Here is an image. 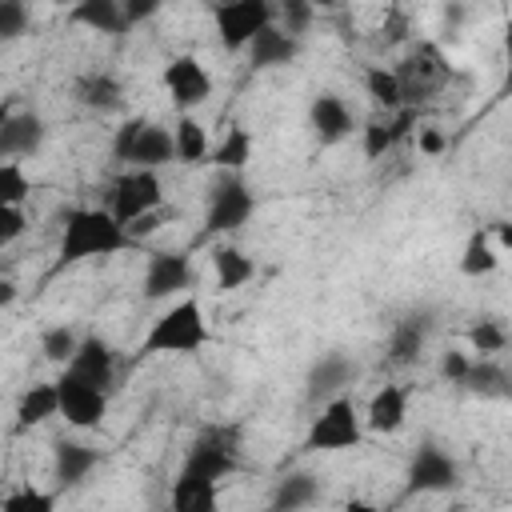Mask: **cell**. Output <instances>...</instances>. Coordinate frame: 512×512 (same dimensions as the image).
Here are the masks:
<instances>
[{"label":"cell","mask_w":512,"mask_h":512,"mask_svg":"<svg viewBox=\"0 0 512 512\" xmlns=\"http://www.w3.org/2000/svg\"><path fill=\"white\" fill-rule=\"evenodd\" d=\"M96 464H100V452L96 448H88L80 440H56V456H52L56 488H76Z\"/></svg>","instance_id":"obj_22"},{"label":"cell","mask_w":512,"mask_h":512,"mask_svg":"<svg viewBox=\"0 0 512 512\" xmlns=\"http://www.w3.org/2000/svg\"><path fill=\"white\" fill-rule=\"evenodd\" d=\"M392 72H396V84H400V104H420V100H428V96H436L444 88L448 60H444V52L432 40H424Z\"/></svg>","instance_id":"obj_5"},{"label":"cell","mask_w":512,"mask_h":512,"mask_svg":"<svg viewBox=\"0 0 512 512\" xmlns=\"http://www.w3.org/2000/svg\"><path fill=\"white\" fill-rule=\"evenodd\" d=\"M164 204V184H160V172H144V168H128L112 180V192H108V212L116 224H132L148 212H156Z\"/></svg>","instance_id":"obj_6"},{"label":"cell","mask_w":512,"mask_h":512,"mask_svg":"<svg viewBox=\"0 0 512 512\" xmlns=\"http://www.w3.org/2000/svg\"><path fill=\"white\" fill-rule=\"evenodd\" d=\"M312 16H316V12H312V4H304V0H288V4L280 8V20H284L280 28H284L288 36H296V40H300V36H304V28L312 24Z\"/></svg>","instance_id":"obj_39"},{"label":"cell","mask_w":512,"mask_h":512,"mask_svg":"<svg viewBox=\"0 0 512 512\" xmlns=\"http://www.w3.org/2000/svg\"><path fill=\"white\" fill-rule=\"evenodd\" d=\"M28 192H32L28 172L16 160H0V208H24Z\"/></svg>","instance_id":"obj_35"},{"label":"cell","mask_w":512,"mask_h":512,"mask_svg":"<svg viewBox=\"0 0 512 512\" xmlns=\"http://www.w3.org/2000/svg\"><path fill=\"white\" fill-rule=\"evenodd\" d=\"M252 160V132L244 124H228V132L220 136V144L208 152V164H216L220 172H232L240 176Z\"/></svg>","instance_id":"obj_26"},{"label":"cell","mask_w":512,"mask_h":512,"mask_svg":"<svg viewBox=\"0 0 512 512\" xmlns=\"http://www.w3.org/2000/svg\"><path fill=\"white\" fill-rule=\"evenodd\" d=\"M360 420H364V428L376 432V436L400 432L404 420H408V388H404V384H384V388H376L372 400H368V412H364Z\"/></svg>","instance_id":"obj_16"},{"label":"cell","mask_w":512,"mask_h":512,"mask_svg":"<svg viewBox=\"0 0 512 512\" xmlns=\"http://www.w3.org/2000/svg\"><path fill=\"white\" fill-rule=\"evenodd\" d=\"M460 388H468L472 396H484V400H500V396H508V372L496 360H480L476 356L468 376L460 380Z\"/></svg>","instance_id":"obj_30"},{"label":"cell","mask_w":512,"mask_h":512,"mask_svg":"<svg viewBox=\"0 0 512 512\" xmlns=\"http://www.w3.org/2000/svg\"><path fill=\"white\" fill-rule=\"evenodd\" d=\"M364 88H368V96H372L376 104H384V108H404V104H400V84H396V72H392V68L368 64V68H364Z\"/></svg>","instance_id":"obj_36"},{"label":"cell","mask_w":512,"mask_h":512,"mask_svg":"<svg viewBox=\"0 0 512 512\" xmlns=\"http://www.w3.org/2000/svg\"><path fill=\"white\" fill-rule=\"evenodd\" d=\"M48 128H44V116L40 112H12L0 128V160H20V156H36L40 144H44Z\"/></svg>","instance_id":"obj_15"},{"label":"cell","mask_w":512,"mask_h":512,"mask_svg":"<svg viewBox=\"0 0 512 512\" xmlns=\"http://www.w3.org/2000/svg\"><path fill=\"white\" fill-rule=\"evenodd\" d=\"M68 20L88 28V32H104V36H116L120 28H128L120 0H76L68 8Z\"/></svg>","instance_id":"obj_24"},{"label":"cell","mask_w":512,"mask_h":512,"mask_svg":"<svg viewBox=\"0 0 512 512\" xmlns=\"http://www.w3.org/2000/svg\"><path fill=\"white\" fill-rule=\"evenodd\" d=\"M28 232V212L24 208H0V248L20 240Z\"/></svg>","instance_id":"obj_40"},{"label":"cell","mask_w":512,"mask_h":512,"mask_svg":"<svg viewBox=\"0 0 512 512\" xmlns=\"http://www.w3.org/2000/svg\"><path fill=\"white\" fill-rule=\"evenodd\" d=\"M0 512H56V492L36 488V484H20L0 500Z\"/></svg>","instance_id":"obj_33"},{"label":"cell","mask_w":512,"mask_h":512,"mask_svg":"<svg viewBox=\"0 0 512 512\" xmlns=\"http://www.w3.org/2000/svg\"><path fill=\"white\" fill-rule=\"evenodd\" d=\"M468 344H472V352H480V360H492L496 352L508 348V328L496 316H484L480 324L468 328Z\"/></svg>","instance_id":"obj_32"},{"label":"cell","mask_w":512,"mask_h":512,"mask_svg":"<svg viewBox=\"0 0 512 512\" xmlns=\"http://www.w3.org/2000/svg\"><path fill=\"white\" fill-rule=\"evenodd\" d=\"M360 140H364V156H368V160H384V156L396 148L388 120H368V124L360 128Z\"/></svg>","instance_id":"obj_37"},{"label":"cell","mask_w":512,"mask_h":512,"mask_svg":"<svg viewBox=\"0 0 512 512\" xmlns=\"http://www.w3.org/2000/svg\"><path fill=\"white\" fill-rule=\"evenodd\" d=\"M196 284V268L184 252H152L148 256V268H144V300H172V296H184L188 288Z\"/></svg>","instance_id":"obj_11"},{"label":"cell","mask_w":512,"mask_h":512,"mask_svg":"<svg viewBox=\"0 0 512 512\" xmlns=\"http://www.w3.org/2000/svg\"><path fill=\"white\" fill-rule=\"evenodd\" d=\"M8 116H12V104H8V100H0V128H4V120H8Z\"/></svg>","instance_id":"obj_47"},{"label":"cell","mask_w":512,"mask_h":512,"mask_svg":"<svg viewBox=\"0 0 512 512\" xmlns=\"http://www.w3.org/2000/svg\"><path fill=\"white\" fill-rule=\"evenodd\" d=\"M212 272H216V288L220 292H236L256 276V260L244 256L236 244H220L212 252Z\"/></svg>","instance_id":"obj_27"},{"label":"cell","mask_w":512,"mask_h":512,"mask_svg":"<svg viewBox=\"0 0 512 512\" xmlns=\"http://www.w3.org/2000/svg\"><path fill=\"white\" fill-rule=\"evenodd\" d=\"M64 372L76 376L80 384H92V388L108 392L112 388V376H116V352H112V344L104 336L88 332V336H80V344H76L72 360L64 364Z\"/></svg>","instance_id":"obj_13"},{"label":"cell","mask_w":512,"mask_h":512,"mask_svg":"<svg viewBox=\"0 0 512 512\" xmlns=\"http://www.w3.org/2000/svg\"><path fill=\"white\" fill-rule=\"evenodd\" d=\"M128 232L124 224L112 220L108 208H72L64 216V228H60V252H56V264L68 268V264H80V260H96V256H112L120 248H128Z\"/></svg>","instance_id":"obj_1"},{"label":"cell","mask_w":512,"mask_h":512,"mask_svg":"<svg viewBox=\"0 0 512 512\" xmlns=\"http://www.w3.org/2000/svg\"><path fill=\"white\" fill-rule=\"evenodd\" d=\"M212 24L228 52H244L260 28L276 24V8L268 0H228L212 8Z\"/></svg>","instance_id":"obj_7"},{"label":"cell","mask_w":512,"mask_h":512,"mask_svg":"<svg viewBox=\"0 0 512 512\" xmlns=\"http://www.w3.org/2000/svg\"><path fill=\"white\" fill-rule=\"evenodd\" d=\"M160 84H164V92H168V100L176 104L180 116H192V108H200L212 96V76L192 52L172 56L160 72Z\"/></svg>","instance_id":"obj_9"},{"label":"cell","mask_w":512,"mask_h":512,"mask_svg":"<svg viewBox=\"0 0 512 512\" xmlns=\"http://www.w3.org/2000/svg\"><path fill=\"white\" fill-rule=\"evenodd\" d=\"M460 484V464L436 444H420L412 464H408V496L424 492H452Z\"/></svg>","instance_id":"obj_12"},{"label":"cell","mask_w":512,"mask_h":512,"mask_svg":"<svg viewBox=\"0 0 512 512\" xmlns=\"http://www.w3.org/2000/svg\"><path fill=\"white\" fill-rule=\"evenodd\" d=\"M144 120L148 116H128L120 128H116V136H112V160H120L124 164V156H128V148H132V140L140 136V128H144Z\"/></svg>","instance_id":"obj_41"},{"label":"cell","mask_w":512,"mask_h":512,"mask_svg":"<svg viewBox=\"0 0 512 512\" xmlns=\"http://www.w3.org/2000/svg\"><path fill=\"white\" fill-rule=\"evenodd\" d=\"M216 492H220L216 480L180 468L168 492V512H216Z\"/></svg>","instance_id":"obj_20"},{"label":"cell","mask_w":512,"mask_h":512,"mask_svg":"<svg viewBox=\"0 0 512 512\" xmlns=\"http://www.w3.org/2000/svg\"><path fill=\"white\" fill-rule=\"evenodd\" d=\"M180 468H188V472H200V476H208V480H224V476H232L236 468H240V428L236 424H216V428H204L196 440H192V448L184 452V464Z\"/></svg>","instance_id":"obj_4"},{"label":"cell","mask_w":512,"mask_h":512,"mask_svg":"<svg viewBox=\"0 0 512 512\" xmlns=\"http://www.w3.org/2000/svg\"><path fill=\"white\" fill-rule=\"evenodd\" d=\"M360 440H364V420H360L356 404L348 396H332L312 416L304 448L308 452H348V448H360Z\"/></svg>","instance_id":"obj_3"},{"label":"cell","mask_w":512,"mask_h":512,"mask_svg":"<svg viewBox=\"0 0 512 512\" xmlns=\"http://www.w3.org/2000/svg\"><path fill=\"white\" fill-rule=\"evenodd\" d=\"M172 148H176V160L180 164H208V128L196 120V116H180L176 128H172Z\"/></svg>","instance_id":"obj_29"},{"label":"cell","mask_w":512,"mask_h":512,"mask_svg":"<svg viewBox=\"0 0 512 512\" xmlns=\"http://www.w3.org/2000/svg\"><path fill=\"white\" fill-rule=\"evenodd\" d=\"M244 52H248V64H252L256 72L288 68V64L300 56V40L288 36L280 24H268V28H260V32L252 36V44H248Z\"/></svg>","instance_id":"obj_17"},{"label":"cell","mask_w":512,"mask_h":512,"mask_svg":"<svg viewBox=\"0 0 512 512\" xmlns=\"http://www.w3.org/2000/svg\"><path fill=\"white\" fill-rule=\"evenodd\" d=\"M76 344H80V336H76L68 324H52V328L40 332V352H44V360L56 364V368H64V364L72 360Z\"/></svg>","instance_id":"obj_34"},{"label":"cell","mask_w":512,"mask_h":512,"mask_svg":"<svg viewBox=\"0 0 512 512\" xmlns=\"http://www.w3.org/2000/svg\"><path fill=\"white\" fill-rule=\"evenodd\" d=\"M416 148H420L424 156H440V152H448V136H444L440 128H432V124H428V128H420V132H416Z\"/></svg>","instance_id":"obj_43"},{"label":"cell","mask_w":512,"mask_h":512,"mask_svg":"<svg viewBox=\"0 0 512 512\" xmlns=\"http://www.w3.org/2000/svg\"><path fill=\"white\" fill-rule=\"evenodd\" d=\"M308 120H312V132L320 144H340L352 132V112L336 92H320L308 108Z\"/></svg>","instance_id":"obj_21"},{"label":"cell","mask_w":512,"mask_h":512,"mask_svg":"<svg viewBox=\"0 0 512 512\" xmlns=\"http://www.w3.org/2000/svg\"><path fill=\"white\" fill-rule=\"evenodd\" d=\"M256 212V192L244 184V176H232V172H220V180L212 184L208 192V216H204V228L212 236L220 232H236L248 224V216Z\"/></svg>","instance_id":"obj_8"},{"label":"cell","mask_w":512,"mask_h":512,"mask_svg":"<svg viewBox=\"0 0 512 512\" xmlns=\"http://www.w3.org/2000/svg\"><path fill=\"white\" fill-rule=\"evenodd\" d=\"M76 100L92 112H116L124 104V88L112 72H88L76 80Z\"/></svg>","instance_id":"obj_25"},{"label":"cell","mask_w":512,"mask_h":512,"mask_svg":"<svg viewBox=\"0 0 512 512\" xmlns=\"http://www.w3.org/2000/svg\"><path fill=\"white\" fill-rule=\"evenodd\" d=\"M468 368H472V356L460 352V348H448V352L440 356V376H444L448 384H460V380L468 376Z\"/></svg>","instance_id":"obj_42"},{"label":"cell","mask_w":512,"mask_h":512,"mask_svg":"<svg viewBox=\"0 0 512 512\" xmlns=\"http://www.w3.org/2000/svg\"><path fill=\"white\" fill-rule=\"evenodd\" d=\"M356 380V364L344 356V352H328V356H320L316 364H312V372H308V388H304V396L312 400V404H324V400H332V396H344V388Z\"/></svg>","instance_id":"obj_14"},{"label":"cell","mask_w":512,"mask_h":512,"mask_svg":"<svg viewBox=\"0 0 512 512\" xmlns=\"http://www.w3.org/2000/svg\"><path fill=\"white\" fill-rule=\"evenodd\" d=\"M428 332H432V320H428L424 312H412V316L396 320L392 332H388V360H392L396 368L416 364L420 352H424V344H428Z\"/></svg>","instance_id":"obj_19"},{"label":"cell","mask_w":512,"mask_h":512,"mask_svg":"<svg viewBox=\"0 0 512 512\" xmlns=\"http://www.w3.org/2000/svg\"><path fill=\"white\" fill-rule=\"evenodd\" d=\"M60 416V396H56V380H40L32 388H24L20 404H16V428H40L48 420Z\"/></svg>","instance_id":"obj_23"},{"label":"cell","mask_w":512,"mask_h":512,"mask_svg":"<svg viewBox=\"0 0 512 512\" xmlns=\"http://www.w3.org/2000/svg\"><path fill=\"white\" fill-rule=\"evenodd\" d=\"M120 8H124V24H136V20H148V16L160 12L156 0H128V4H120Z\"/></svg>","instance_id":"obj_44"},{"label":"cell","mask_w":512,"mask_h":512,"mask_svg":"<svg viewBox=\"0 0 512 512\" xmlns=\"http://www.w3.org/2000/svg\"><path fill=\"white\" fill-rule=\"evenodd\" d=\"M316 496H320V480H316L312 472H288V476L276 484V492H272V500H268V512H300V508H308Z\"/></svg>","instance_id":"obj_28"},{"label":"cell","mask_w":512,"mask_h":512,"mask_svg":"<svg viewBox=\"0 0 512 512\" xmlns=\"http://www.w3.org/2000/svg\"><path fill=\"white\" fill-rule=\"evenodd\" d=\"M16 300V284L12 280H0V308H8Z\"/></svg>","instance_id":"obj_46"},{"label":"cell","mask_w":512,"mask_h":512,"mask_svg":"<svg viewBox=\"0 0 512 512\" xmlns=\"http://www.w3.org/2000/svg\"><path fill=\"white\" fill-rule=\"evenodd\" d=\"M344 512H384V508H380V504H372V500H356V496H352V500L344 504Z\"/></svg>","instance_id":"obj_45"},{"label":"cell","mask_w":512,"mask_h":512,"mask_svg":"<svg viewBox=\"0 0 512 512\" xmlns=\"http://www.w3.org/2000/svg\"><path fill=\"white\" fill-rule=\"evenodd\" d=\"M56 396H60V416L64 424L88 432V428H100L104 416H108V392L92 388V384H80L76 376L60 372L56 376Z\"/></svg>","instance_id":"obj_10"},{"label":"cell","mask_w":512,"mask_h":512,"mask_svg":"<svg viewBox=\"0 0 512 512\" xmlns=\"http://www.w3.org/2000/svg\"><path fill=\"white\" fill-rule=\"evenodd\" d=\"M496 268H500V252L492 248L488 232H472L468 244H464V252H460V272L464 276H488Z\"/></svg>","instance_id":"obj_31"},{"label":"cell","mask_w":512,"mask_h":512,"mask_svg":"<svg viewBox=\"0 0 512 512\" xmlns=\"http://www.w3.org/2000/svg\"><path fill=\"white\" fill-rule=\"evenodd\" d=\"M172 160H176L172 128H160V124L144 120V128H140V136L132 140V148H128V156H124V164H128V168H144V172H160V168H164V164H172Z\"/></svg>","instance_id":"obj_18"},{"label":"cell","mask_w":512,"mask_h":512,"mask_svg":"<svg viewBox=\"0 0 512 512\" xmlns=\"http://www.w3.org/2000/svg\"><path fill=\"white\" fill-rule=\"evenodd\" d=\"M208 344V316L204 304L196 296H180L176 304H168L144 332L140 352L144 356H192Z\"/></svg>","instance_id":"obj_2"},{"label":"cell","mask_w":512,"mask_h":512,"mask_svg":"<svg viewBox=\"0 0 512 512\" xmlns=\"http://www.w3.org/2000/svg\"><path fill=\"white\" fill-rule=\"evenodd\" d=\"M32 16H28V4L20 0H0V44L4 40H20L28 32Z\"/></svg>","instance_id":"obj_38"}]
</instances>
